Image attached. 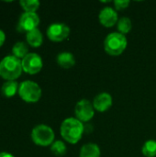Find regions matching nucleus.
Returning <instances> with one entry per match:
<instances>
[{
	"mask_svg": "<svg viewBox=\"0 0 156 157\" xmlns=\"http://www.w3.org/2000/svg\"><path fill=\"white\" fill-rule=\"evenodd\" d=\"M85 132V126L76 118H67L61 125L60 132L63 140L71 144H77Z\"/></svg>",
	"mask_w": 156,
	"mask_h": 157,
	"instance_id": "nucleus-1",
	"label": "nucleus"
},
{
	"mask_svg": "<svg viewBox=\"0 0 156 157\" xmlns=\"http://www.w3.org/2000/svg\"><path fill=\"white\" fill-rule=\"evenodd\" d=\"M21 60L14 55H7L0 62V76L7 81L17 79L22 73Z\"/></svg>",
	"mask_w": 156,
	"mask_h": 157,
	"instance_id": "nucleus-2",
	"label": "nucleus"
},
{
	"mask_svg": "<svg viewBox=\"0 0 156 157\" xmlns=\"http://www.w3.org/2000/svg\"><path fill=\"white\" fill-rule=\"evenodd\" d=\"M127 38L120 32L109 33L104 40V49L106 52L112 56L120 55L127 48Z\"/></svg>",
	"mask_w": 156,
	"mask_h": 157,
	"instance_id": "nucleus-3",
	"label": "nucleus"
},
{
	"mask_svg": "<svg viewBox=\"0 0 156 157\" xmlns=\"http://www.w3.org/2000/svg\"><path fill=\"white\" fill-rule=\"evenodd\" d=\"M40 86L30 80H26L20 83L18 88V95L22 100L27 103H36L41 98Z\"/></svg>",
	"mask_w": 156,
	"mask_h": 157,
	"instance_id": "nucleus-4",
	"label": "nucleus"
},
{
	"mask_svg": "<svg viewBox=\"0 0 156 157\" xmlns=\"http://www.w3.org/2000/svg\"><path fill=\"white\" fill-rule=\"evenodd\" d=\"M53 130L45 124H40L33 128L31 132V140L39 146H49L54 142Z\"/></svg>",
	"mask_w": 156,
	"mask_h": 157,
	"instance_id": "nucleus-5",
	"label": "nucleus"
},
{
	"mask_svg": "<svg viewBox=\"0 0 156 157\" xmlns=\"http://www.w3.org/2000/svg\"><path fill=\"white\" fill-rule=\"evenodd\" d=\"M22 69L25 73L29 75H36L38 74L43 66L41 57L34 52L28 53L22 60Z\"/></svg>",
	"mask_w": 156,
	"mask_h": 157,
	"instance_id": "nucleus-6",
	"label": "nucleus"
},
{
	"mask_svg": "<svg viewBox=\"0 0 156 157\" xmlns=\"http://www.w3.org/2000/svg\"><path fill=\"white\" fill-rule=\"evenodd\" d=\"M47 37L54 42L66 40L70 35V28L64 23H53L47 29Z\"/></svg>",
	"mask_w": 156,
	"mask_h": 157,
	"instance_id": "nucleus-7",
	"label": "nucleus"
},
{
	"mask_svg": "<svg viewBox=\"0 0 156 157\" xmlns=\"http://www.w3.org/2000/svg\"><path fill=\"white\" fill-rule=\"evenodd\" d=\"M74 113L77 120L81 122H87L95 115V109L93 107V103H91L87 99L79 100L74 108Z\"/></svg>",
	"mask_w": 156,
	"mask_h": 157,
	"instance_id": "nucleus-8",
	"label": "nucleus"
},
{
	"mask_svg": "<svg viewBox=\"0 0 156 157\" xmlns=\"http://www.w3.org/2000/svg\"><path fill=\"white\" fill-rule=\"evenodd\" d=\"M40 24V17L37 13L24 12L18 20L17 30L20 32H29L35 29H38Z\"/></svg>",
	"mask_w": 156,
	"mask_h": 157,
	"instance_id": "nucleus-9",
	"label": "nucleus"
},
{
	"mask_svg": "<svg viewBox=\"0 0 156 157\" xmlns=\"http://www.w3.org/2000/svg\"><path fill=\"white\" fill-rule=\"evenodd\" d=\"M98 18H99L100 24L106 28L113 27L119 21L117 11L110 6H106L102 8L101 11L99 12Z\"/></svg>",
	"mask_w": 156,
	"mask_h": 157,
	"instance_id": "nucleus-10",
	"label": "nucleus"
},
{
	"mask_svg": "<svg viewBox=\"0 0 156 157\" xmlns=\"http://www.w3.org/2000/svg\"><path fill=\"white\" fill-rule=\"evenodd\" d=\"M113 104V99L110 94L102 92L95 97L93 101V107L95 110L98 112H105L108 110Z\"/></svg>",
	"mask_w": 156,
	"mask_h": 157,
	"instance_id": "nucleus-11",
	"label": "nucleus"
},
{
	"mask_svg": "<svg viewBox=\"0 0 156 157\" xmlns=\"http://www.w3.org/2000/svg\"><path fill=\"white\" fill-rule=\"evenodd\" d=\"M57 63L63 69H70L75 64V58L73 53L69 52H63L57 55Z\"/></svg>",
	"mask_w": 156,
	"mask_h": 157,
	"instance_id": "nucleus-12",
	"label": "nucleus"
},
{
	"mask_svg": "<svg viewBox=\"0 0 156 157\" xmlns=\"http://www.w3.org/2000/svg\"><path fill=\"white\" fill-rule=\"evenodd\" d=\"M26 39H27L28 44L33 48L40 47L43 42V35L39 29H35L28 32Z\"/></svg>",
	"mask_w": 156,
	"mask_h": 157,
	"instance_id": "nucleus-13",
	"label": "nucleus"
},
{
	"mask_svg": "<svg viewBox=\"0 0 156 157\" xmlns=\"http://www.w3.org/2000/svg\"><path fill=\"white\" fill-rule=\"evenodd\" d=\"M79 157H100V149L96 144H86L81 148Z\"/></svg>",
	"mask_w": 156,
	"mask_h": 157,
	"instance_id": "nucleus-14",
	"label": "nucleus"
},
{
	"mask_svg": "<svg viewBox=\"0 0 156 157\" xmlns=\"http://www.w3.org/2000/svg\"><path fill=\"white\" fill-rule=\"evenodd\" d=\"M19 85L17 81H6L3 84L1 92L2 95L6 98H12L17 93H18Z\"/></svg>",
	"mask_w": 156,
	"mask_h": 157,
	"instance_id": "nucleus-15",
	"label": "nucleus"
},
{
	"mask_svg": "<svg viewBox=\"0 0 156 157\" xmlns=\"http://www.w3.org/2000/svg\"><path fill=\"white\" fill-rule=\"evenodd\" d=\"M12 55H14L15 57L22 60L29 52V48L27 46V44L23 41H17V43L14 44L13 48H12Z\"/></svg>",
	"mask_w": 156,
	"mask_h": 157,
	"instance_id": "nucleus-16",
	"label": "nucleus"
},
{
	"mask_svg": "<svg viewBox=\"0 0 156 157\" xmlns=\"http://www.w3.org/2000/svg\"><path fill=\"white\" fill-rule=\"evenodd\" d=\"M117 28H118V32L125 35L127 33H129L132 28V22L131 20V18L127 17H122L119 19L118 23H117Z\"/></svg>",
	"mask_w": 156,
	"mask_h": 157,
	"instance_id": "nucleus-17",
	"label": "nucleus"
},
{
	"mask_svg": "<svg viewBox=\"0 0 156 157\" xmlns=\"http://www.w3.org/2000/svg\"><path fill=\"white\" fill-rule=\"evenodd\" d=\"M19 5L23 8L25 12H33L36 13V11L40 7V1L38 0H20Z\"/></svg>",
	"mask_w": 156,
	"mask_h": 157,
	"instance_id": "nucleus-18",
	"label": "nucleus"
},
{
	"mask_svg": "<svg viewBox=\"0 0 156 157\" xmlns=\"http://www.w3.org/2000/svg\"><path fill=\"white\" fill-rule=\"evenodd\" d=\"M143 155L145 157H155L156 156V141L149 140L144 143L142 148Z\"/></svg>",
	"mask_w": 156,
	"mask_h": 157,
	"instance_id": "nucleus-19",
	"label": "nucleus"
},
{
	"mask_svg": "<svg viewBox=\"0 0 156 157\" xmlns=\"http://www.w3.org/2000/svg\"><path fill=\"white\" fill-rule=\"evenodd\" d=\"M51 151L56 156H63L67 152V148L63 141H54L51 145Z\"/></svg>",
	"mask_w": 156,
	"mask_h": 157,
	"instance_id": "nucleus-20",
	"label": "nucleus"
},
{
	"mask_svg": "<svg viewBox=\"0 0 156 157\" xmlns=\"http://www.w3.org/2000/svg\"><path fill=\"white\" fill-rule=\"evenodd\" d=\"M131 2L129 0H116L114 1V6L117 10H124L126 9Z\"/></svg>",
	"mask_w": 156,
	"mask_h": 157,
	"instance_id": "nucleus-21",
	"label": "nucleus"
},
{
	"mask_svg": "<svg viewBox=\"0 0 156 157\" xmlns=\"http://www.w3.org/2000/svg\"><path fill=\"white\" fill-rule=\"evenodd\" d=\"M5 40H6V34L2 29H0V47L4 44Z\"/></svg>",
	"mask_w": 156,
	"mask_h": 157,
	"instance_id": "nucleus-22",
	"label": "nucleus"
},
{
	"mask_svg": "<svg viewBox=\"0 0 156 157\" xmlns=\"http://www.w3.org/2000/svg\"><path fill=\"white\" fill-rule=\"evenodd\" d=\"M0 157H14V155L9 153L2 152V153H0Z\"/></svg>",
	"mask_w": 156,
	"mask_h": 157,
	"instance_id": "nucleus-23",
	"label": "nucleus"
}]
</instances>
